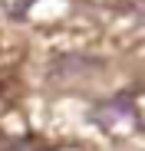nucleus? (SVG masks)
Here are the masks:
<instances>
[{"label":"nucleus","instance_id":"nucleus-1","mask_svg":"<svg viewBox=\"0 0 145 151\" xmlns=\"http://www.w3.org/2000/svg\"><path fill=\"white\" fill-rule=\"evenodd\" d=\"M92 122L99 128L112 132V135H132V132L142 128V115H138V109H135V102L129 95H119V99H109V102L96 105Z\"/></svg>","mask_w":145,"mask_h":151},{"label":"nucleus","instance_id":"nucleus-2","mask_svg":"<svg viewBox=\"0 0 145 151\" xmlns=\"http://www.w3.org/2000/svg\"><path fill=\"white\" fill-rule=\"evenodd\" d=\"M13 151H30V141H17V148Z\"/></svg>","mask_w":145,"mask_h":151}]
</instances>
